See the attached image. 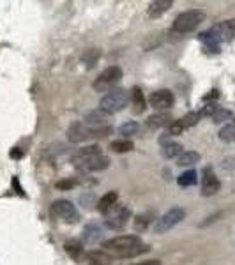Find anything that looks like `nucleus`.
<instances>
[{
    "mask_svg": "<svg viewBox=\"0 0 235 265\" xmlns=\"http://www.w3.org/2000/svg\"><path fill=\"white\" fill-rule=\"evenodd\" d=\"M64 249H66L67 255L76 262H81L85 258V255H87L83 249V242H81V240H76V238L67 240V242L64 244Z\"/></svg>",
    "mask_w": 235,
    "mask_h": 265,
    "instance_id": "dca6fc26",
    "label": "nucleus"
},
{
    "mask_svg": "<svg viewBox=\"0 0 235 265\" xmlns=\"http://www.w3.org/2000/svg\"><path fill=\"white\" fill-rule=\"evenodd\" d=\"M200 159H202V156H200L196 150H186V152H184V154L177 159V164H179V166L189 168V166H193V164L198 163Z\"/></svg>",
    "mask_w": 235,
    "mask_h": 265,
    "instance_id": "412c9836",
    "label": "nucleus"
},
{
    "mask_svg": "<svg viewBox=\"0 0 235 265\" xmlns=\"http://www.w3.org/2000/svg\"><path fill=\"white\" fill-rule=\"evenodd\" d=\"M52 212L55 217L62 219L64 223H76L80 219V212L69 200H55L52 205Z\"/></svg>",
    "mask_w": 235,
    "mask_h": 265,
    "instance_id": "6e6552de",
    "label": "nucleus"
},
{
    "mask_svg": "<svg viewBox=\"0 0 235 265\" xmlns=\"http://www.w3.org/2000/svg\"><path fill=\"white\" fill-rule=\"evenodd\" d=\"M196 182H198V173H196L195 170H187V172H184L177 179V184L182 186V187H191V186H195Z\"/></svg>",
    "mask_w": 235,
    "mask_h": 265,
    "instance_id": "393cba45",
    "label": "nucleus"
},
{
    "mask_svg": "<svg viewBox=\"0 0 235 265\" xmlns=\"http://www.w3.org/2000/svg\"><path fill=\"white\" fill-rule=\"evenodd\" d=\"M219 140L226 141V143H230V141H235V126L234 124H226L225 128H221L219 131Z\"/></svg>",
    "mask_w": 235,
    "mask_h": 265,
    "instance_id": "bb28decb",
    "label": "nucleus"
},
{
    "mask_svg": "<svg viewBox=\"0 0 235 265\" xmlns=\"http://www.w3.org/2000/svg\"><path fill=\"white\" fill-rule=\"evenodd\" d=\"M205 11L204 9H187L184 13L179 14L172 23V32L173 34L184 35L189 32L196 30V26L202 22H205Z\"/></svg>",
    "mask_w": 235,
    "mask_h": 265,
    "instance_id": "7ed1b4c3",
    "label": "nucleus"
},
{
    "mask_svg": "<svg viewBox=\"0 0 235 265\" xmlns=\"http://www.w3.org/2000/svg\"><path fill=\"white\" fill-rule=\"evenodd\" d=\"M103 247L108 255L117 256V258H133L149 251V246L143 244L138 235H119L110 240H104Z\"/></svg>",
    "mask_w": 235,
    "mask_h": 265,
    "instance_id": "f03ea898",
    "label": "nucleus"
},
{
    "mask_svg": "<svg viewBox=\"0 0 235 265\" xmlns=\"http://www.w3.org/2000/svg\"><path fill=\"white\" fill-rule=\"evenodd\" d=\"M138 131H140V126H138V122H134V120H128V122H124L119 128V134L124 138V140H128L129 136H134Z\"/></svg>",
    "mask_w": 235,
    "mask_h": 265,
    "instance_id": "b1692460",
    "label": "nucleus"
},
{
    "mask_svg": "<svg viewBox=\"0 0 235 265\" xmlns=\"http://www.w3.org/2000/svg\"><path fill=\"white\" fill-rule=\"evenodd\" d=\"M161 152H163L164 158H181L182 154H184V147L181 145V143H177V141H170V143H166V145H163V149H161Z\"/></svg>",
    "mask_w": 235,
    "mask_h": 265,
    "instance_id": "aec40b11",
    "label": "nucleus"
},
{
    "mask_svg": "<svg viewBox=\"0 0 235 265\" xmlns=\"http://www.w3.org/2000/svg\"><path fill=\"white\" fill-rule=\"evenodd\" d=\"M23 156V152L20 149H13L11 150V158H14V159H20Z\"/></svg>",
    "mask_w": 235,
    "mask_h": 265,
    "instance_id": "f704fd0d",
    "label": "nucleus"
},
{
    "mask_svg": "<svg viewBox=\"0 0 235 265\" xmlns=\"http://www.w3.org/2000/svg\"><path fill=\"white\" fill-rule=\"evenodd\" d=\"M216 97H217V90H210V94H207L204 99L205 101H209V99H216Z\"/></svg>",
    "mask_w": 235,
    "mask_h": 265,
    "instance_id": "e433bc0d",
    "label": "nucleus"
},
{
    "mask_svg": "<svg viewBox=\"0 0 235 265\" xmlns=\"http://www.w3.org/2000/svg\"><path fill=\"white\" fill-rule=\"evenodd\" d=\"M76 184H78L76 179H66V181H58L57 184H55V187H57V189H73Z\"/></svg>",
    "mask_w": 235,
    "mask_h": 265,
    "instance_id": "2f4dec72",
    "label": "nucleus"
},
{
    "mask_svg": "<svg viewBox=\"0 0 235 265\" xmlns=\"http://www.w3.org/2000/svg\"><path fill=\"white\" fill-rule=\"evenodd\" d=\"M221 187V182L216 177L214 170L210 166H205L204 172H202V194L204 196H212L219 191Z\"/></svg>",
    "mask_w": 235,
    "mask_h": 265,
    "instance_id": "9b49d317",
    "label": "nucleus"
},
{
    "mask_svg": "<svg viewBox=\"0 0 235 265\" xmlns=\"http://www.w3.org/2000/svg\"><path fill=\"white\" fill-rule=\"evenodd\" d=\"M182 131H184V128H182L181 120H173V122L168 126V134H170V136H179V134H182Z\"/></svg>",
    "mask_w": 235,
    "mask_h": 265,
    "instance_id": "7c9ffc66",
    "label": "nucleus"
},
{
    "mask_svg": "<svg viewBox=\"0 0 235 265\" xmlns=\"http://www.w3.org/2000/svg\"><path fill=\"white\" fill-rule=\"evenodd\" d=\"M99 57H101V52H99L98 48H89L87 52H83V55H81V64H85V67L92 69V67L98 64Z\"/></svg>",
    "mask_w": 235,
    "mask_h": 265,
    "instance_id": "4be33fe9",
    "label": "nucleus"
},
{
    "mask_svg": "<svg viewBox=\"0 0 235 265\" xmlns=\"http://www.w3.org/2000/svg\"><path fill=\"white\" fill-rule=\"evenodd\" d=\"M71 163L76 170H80L83 173L89 172H101L106 170L110 164V159L103 154V150L99 145H87L81 147L71 156Z\"/></svg>",
    "mask_w": 235,
    "mask_h": 265,
    "instance_id": "f257e3e1",
    "label": "nucleus"
},
{
    "mask_svg": "<svg viewBox=\"0 0 235 265\" xmlns=\"http://www.w3.org/2000/svg\"><path fill=\"white\" fill-rule=\"evenodd\" d=\"M172 117H170V113H166V111H159V113H154L151 115L149 119H147V126L151 129H159V128H168L170 124H172Z\"/></svg>",
    "mask_w": 235,
    "mask_h": 265,
    "instance_id": "f3484780",
    "label": "nucleus"
},
{
    "mask_svg": "<svg viewBox=\"0 0 235 265\" xmlns=\"http://www.w3.org/2000/svg\"><path fill=\"white\" fill-rule=\"evenodd\" d=\"M230 25H232V28H234V30H235V20H232Z\"/></svg>",
    "mask_w": 235,
    "mask_h": 265,
    "instance_id": "4c0bfd02",
    "label": "nucleus"
},
{
    "mask_svg": "<svg viewBox=\"0 0 235 265\" xmlns=\"http://www.w3.org/2000/svg\"><path fill=\"white\" fill-rule=\"evenodd\" d=\"M129 103V94L124 88H113L108 94H104L99 103V110H103L104 113L113 115L119 113L126 108V105Z\"/></svg>",
    "mask_w": 235,
    "mask_h": 265,
    "instance_id": "39448f33",
    "label": "nucleus"
},
{
    "mask_svg": "<svg viewBox=\"0 0 235 265\" xmlns=\"http://www.w3.org/2000/svg\"><path fill=\"white\" fill-rule=\"evenodd\" d=\"M64 152H66V145H64V143H53V145H50L48 149L45 150V158H57L58 154H64Z\"/></svg>",
    "mask_w": 235,
    "mask_h": 265,
    "instance_id": "c85d7f7f",
    "label": "nucleus"
},
{
    "mask_svg": "<svg viewBox=\"0 0 235 265\" xmlns=\"http://www.w3.org/2000/svg\"><path fill=\"white\" fill-rule=\"evenodd\" d=\"M149 103H151V106L154 110L163 111V110H170V108L175 105V97H173V94L170 92V90L161 88V90H156V92L151 94Z\"/></svg>",
    "mask_w": 235,
    "mask_h": 265,
    "instance_id": "9d476101",
    "label": "nucleus"
},
{
    "mask_svg": "<svg viewBox=\"0 0 235 265\" xmlns=\"http://www.w3.org/2000/svg\"><path fill=\"white\" fill-rule=\"evenodd\" d=\"M80 202L83 203L87 209H90L92 205H96V203H94V193H90V191H89V193H83L80 196Z\"/></svg>",
    "mask_w": 235,
    "mask_h": 265,
    "instance_id": "473e14b6",
    "label": "nucleus"
},
{
    "mask_svg": "<svg viewBox=\"0 0 235 265\" xmlns=\"http://www.w3.org/2000/svg\"><path fill=\"white\" fill-rule=\"evenodd\" d=\"M232 119V111L226 110V108H217V111L212 115V122L214 124H223L225 120Z\"/></svg>",
    "mask_w": 235,
    "mask_h": 265,
    "instance_id": "cd10ccee",
    "label": "nucleus"
},
{
    "mask_svg": "<svg viewBox=\"0 0 235 265\" xmlns=\"http://www.w3.org/2000/svg\"><path fill=\"white\" fill-rule=\"evenodd\" d=\"M108 117L110 115L104 113L103 110H90L83 115V124L85 126H89L92 129H103V128H108Z\"/></svg>",
    "mask_w": 235,
    "mask_h": 265,
    "instance_id": "f8f14e48",
    "label": "nucleus"
},
{
    "mask_svg": "<svg viewBox=\"0 0 235 265\" xmlns=\"http://www.w3.org/2000/svg\"><path fill=\"white\" fill-rule=\"evenodd\" d=\"M172 7V0H154L149 4V9H147V13L151 18H159L161 14H164L168 9Z\"/></svg>",
    "mask_w": 235,
    "mask_h": 265,
    "instance_id": "a211bd4d",
    "label": "nucleus"
},
{
    "mask_svg": "<svg viewBox=\"0 0 235 265\" xmlns=\"http://www.w3.org/2000/svg\"><path fill=\"white\" fill-rule=\"evenodd\" d=\"M103 235H104V232H103L101 226L96 225V223H90V225H87L83 228V242L85 244H98L103 240Z\"/></svg>",
    "mask_w": 235,
    "mask_h": 265,
    "instance_id": "2eb2a0df",
    "label": "nucleus"
},
{
    "mask_svg": "<svg viewBox=\"0 0 235 265\" xmlns=\"http://www.w3.org/2000/svg\"><path fill=\"white\" fill-rule=\"evenodd\" d=\"M120 80H122V69L119 66H111L106 67V69L103 71L101 75L96 78V81L92 83L94 90L96 92H110L115 88V85L119 83Z\"/></svg>",
    "mask_w": 235,
    "mask_h": 265,
    "instance_id": "423d86ee",
    "label": "nucleus"
},
{
    "mask_svg": "<svg viewBox=\"0 0 235 265\" xmlns=\"http://www.w3.org/2000/svg\"><path fill=\"white\" fill-rule=\"evenodd\" d=\"M131 103L134 106V113H142L145 110V97H143V92L140 87H133V90H131Z\"/></svg>",
    "mask_w": 235,
    "mask_h": 265,
    "instance_id": "6ab92c4d",
    "label": "nucleus"
},
{
    "mask_svg": "<svg viewBox=\"0 0 235 265\" xmlns=\"http://www.w3.org/2000/svg\"><path fill=\"white\" fill-rule=\"evenodd\" d=\"M151 223V219L147 216H138L136 217V223H134V228L136 230H145V226Z\"/></svg>",
    "mask_w": 235,
    "mask_h": 265,
    "instance_id": "72a5a7b5",
    "label": "nucleus"
},
{
    "mask_svg": "<svg viewBox=\"0 0 235 265\" xmlns=\"http://www.w3.org/2000/svg\"><path fill=\"white\" fill-rule=\"evenodd\" d=\"M111 128H103V129H92L89 126H85L83 122H73L67 128V140L71 143H83V141L96 140V138H103L110 134Z\"/></svg>",
    "mask_w": 235,
    "mask_h": 265,
    "instance_id": "20e7f679",
    "label": "nucleus"
},
{
    "mask_svg": "<svg viewBox=\"0 0 235 265\" xmlns=\"http://www.w3.org/2000/svg\"><path fill=\"white\" fill-rule=\"evenodd\" d=\"M217 108H219V106H217L216 103H209V105H205L198 113H200V117H212V115L217 111Z\"/></svg>",
    "mask_w": 235,
    "mask_h": 265,
    "instance_id": "c756f323",
    "label": "nucleus"
},
{
    "mask_svg": "<svg viewBox=\"0 0 235 265\" xmlns=\"http://www.w3.org/2000/svg\"><path fill=\"white\" fill-rule=\"evenodd\" d=\"M200 113L198 111H189V113H186L184 117L181 119V124H182V128L187 129V128H193V126H196V124L200 122Z\"/></svg>",
    "mask_w": 235,
    "mask_h": 265,
    "instance_id": "a878e982",
    "label": "nucleus"
},
{
    "mask_svg": "<svg viewBox=\"0 0 235 265\" xmlns=\"http://www.w3.org/2000/svg\"><path fill=\"white\" fill-rule=\"evenodd\" d=\"M133 265H161L159 260H147V262H140V264H133Z\"/></svg>",
    "mask_w": 235,
    "mask_h": 265,
    "instance_id": "c9c22d12",
    "label": "nucleus"
},
{
    "mask_svg": "<svg viewBox=\"0 0 235 265\" xmlns=\"http://www.w3.org/2000/svg\"><path fill=\"white\" fill-rule=\"evenodd\" d=\"M117 200H119V193H117V191H110V193L103 194L101 198L98 200L96 207H98V211L101 212L103 216H106L108 212L117 205Z\"/></svg>",
    "mask_w": 235,
    "mask_h": 265,
    "instance_id": "4468645a",
    "label": "nucleus"
},
{
    "mask_svg": "<svg viewBox=\"0 0 235 265\" xmlns=\"http://www.w3.org/2000/svg\"><path fill=\"white\" fill-rule=\"evenodd\" d=\"M186 217V211L182 207H172L164 212L163 216H159L154 223V232L156 234H166L168 230H172L173 226H177L182 219Z\"/></svg>",
    "mask_w": 235,
    "mask_h": 265,
    "instance_id": "0eeeda50",
    "label": "nucleus"
},
{
    "mask_svg": "<svg viewBox=\"0 0 235 265\" xmlns=\"http://www.w3.org/2000/svg\"><path fill=\"white\" fill-rule=\"evenodd\" d=\"M232 124H234V126H235V119H234V120H232Z\"/></svg>",
    "mask_w": 235,
    "mask_h": 265,
    "instance_id": "58836bf2",
    "label": "nucleus"
},
{
    "mask_svg": "<svg viewBox=\"0 0 235 265\" xmlns=\"http://www.w3.org/2000/svg\"><path fill=\"white\" fill-rule=\"evenodd\" d=\"M85 265H111V256L104 249H92L85 255Z\"/></svg>",
    "mask_w": 235,
    "mask_h": 265,
    "instance_id": "ddd939ff",
    "label": "nucleus"
},
{
    "mask_svg": "<svg viewBox=\"0 0 235 265\" xmlns=\"http://www.w3.org/2000/svg\"><path fill=\"white\" fill-rule=\"evenodd\" d=\"M104 217H106L104 223H106L108 228L122 230L126 225H128L129 217H131V211H129V207H126V205H119V203H117L115 207L111 209Z\"/></svg>",
    "mask_w": 235,
    "mask_h": 265,
    "instance_id": "1a4fd4ad",
    "label": "nucleus"
},
{
    "mask_svg": "<svg viewBox=\"0 0 235 265\" xmlns=\"http://www.w3.org/2000/svg\"><path fill=\"white\" fill-rule=\"evenodd\" d=\"M110 149L113 150V152H117V154H124V152H131V150L134 149V143L131 140H113L110 143Z\"/></svg>",
    "mask_w": 235,
    "mask_h": 265,
    "instance_id": "5701e85b",
    "label": "nucleus"
}]
</instances>
